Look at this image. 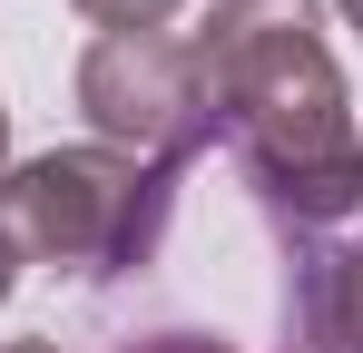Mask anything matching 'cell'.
I'll use <instances>...</instances> for the list:
<instances>
[{
    "label": "cell",
    "mask_w": 363,
    "mask_h": 353,
    "mask_svg": "<svg viewBox=\"0 0 363 353\" xmlns=\"http://www.w3.org/2000/svg\"><path fill=\"white\" fill-rule=\"evenodd\" d=\"M79 99L99 108V128L157 147V167H177L186 147L216 128V118H206V69H196V50L157 40V30H118V40H99L89 69H79Z\"/></svg>",
    "instance_id": "cell-3"
},
{
    "label": "cell",
    "mask_w": 363,
    "mask_h": 353,
    "mask_svg": "<svg viewBox=\"0 0 363 353\" xmlns=\"http://www.w3.org/2000/svg\"><path fill=\"white\" fill-rule=\"evenodd\" d=\"M0 294H10V235H0Z\"/></svg>",
    "instance_id": "cell-7"
},
{
    "label": "cell",
    "mask_w": 363,
    "mask_h": 353,
    "mask_svg": "<svg viewBox=\"0 0 363 353\" xmlns=\"http://www.w3.org/2000/svg\"><path fill=\"white\" fill-rule=\"evenodd\" d=\"M79 10H89V20H108V40H118V30H157L177 0H79Z\"/></svg>",
    "instance_id": "cell-5"
},
{
    "label": "cell",
    "mask_w": 363,
    "mask_h": 353,
    "mask_svg": "<svg viewBox=\"0 0 363 353\" xmlns=\"http://www.w3.org/2000/svg\"><path fill=\"white\" fill-rule=\"evenodd\" d=\"M10 353H60V344H10Z\"/></svg>",
    "instance_id": "cell-8"
},
{
    "label": "cell",
    "mask_w": 363,
    "mask_h": 353,
    "mask_svg": "<svg viewBox=\"0 0 363 353\" xmlns=\"http://www.w3.org/2000/svg\"><path fill=\"white\" fill-rule=\"evenodd\" d=\"M196 69H206V118L236 138L245 176L275 216L334 226L363 206L344 79L304 20H226V40H196Z\"/></svg>",
    "instance_id": "cell-1"
},
{
    "label": "cell",
    "mask_w": 363,
    "mask_h": 353,
    "mask_svg": "<svg viewBox=\"0 0 363 353\" xmlns=\"http://www.w3.org/2000/svg\"><path fill=\"white\" fill-rule=\"evenodd\" d=\"M157 216H167V167H138V157H108V147L40 157L0 196V235L30 245L60 275H89V285L99 275H128L157 245Z\"/></svg>",
    "instance_id": "cell-2"
},
{
    "label": "cell",
    "mask_w": 363,
    "mask_h": 353,
    "mask_svg": "<svg viewBox=\"0 0 363 353\" xmlns=\"http://www.w3.org/2000/svg\"><path fill=\"white\" fill-rule=\"evenodd\" d=\"M344 10H354V0H344Z\"/></svg>",
    "instance_id": "cell-10"
},
{
    "label": "cell",
    "mask_w": 363,
    "mask_h": 353,
    "mask_svg": "<svg viewBox=\"0 0 363 353\" xmlns=\"http://www.w3.org/2000/svg\"><path fill=\"white\" fill-rule=\"evenodd\" d=\"M354 20H363V0H354Z\"/></svg>",
    "instance_id": "cell-9"
},
{
    "label": "cell",
    "mask_w": 363,
    "mask_h": 353,
    "mask_svg": "<svg viewBox=\"0 0 363 353\" xmlns=\"http://www.w3.org/2000/svg\"><path fill=\"white\" fill-rule=\"evenodd\" d=\"M285 353H363V235L285 275Z\"/></svg>",
    "instance_id": "cell-4"
},
{
    "label": "cell",
    "mask_w": 363,
    "mask_h": 353,
    "mask_svg": "<svg viewBox=\"0 0 363 353\" xmlns=\"http://www.w3.org/2000/svg\"><path fill=\"white\" fill-rule=\"evenodd\" d=\"M118 353H236V344H216V334H138Z\"/></svg>",
    "instance_id": "cell-6"
}]
</instances>
